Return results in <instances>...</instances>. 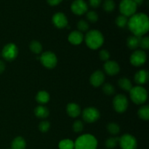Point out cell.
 <instances>
[{
	"instance_id": "cell-1",
	"label": "cell",
	"mask_w": 149,
	"mask_h": 149,
	"mask_svg": "<svg viewBox=\"0 0 149 149\" xmlns=\"http://www.w3.org/2000/svg\"><path fill=\"white\" fill-rule=\"evenodd\" d=\"M127 26L135 36L142 37L148 31L149 20L147 15L144 13H135L128 20Z\"/></svg>"
},
{
	"instance_id": "cell-2",
	"label": "cell",
	"mask_w": 149,
	"mask_h": 149,
	"mask_svg": "<svg viewBox=\"0 0 149 149\" xmlns=\"http://www.w3.org/2000/svg\"><path fill=\"white\" fill-rule=\"evenodd\" d=\"M85 42L89 48L92 49H97L103 45L104 37L101 32L99 31L91 30L86 34Z\"/></svg>"
},
{
	"instance_id": "cell-3",
	"label": "cell",
	"mask_w": 149,
	"mask_h": 149,
	"mask_svg": "<svg viewBox=\"0 0 149 149\" xmlns=\"http://www.w3.org/2000/svg\"><path fill=\"white\" fill-rule=\"evenodd\" d=\"M97 147V139L90 134L81 135L74 142V149H96Z\"/></svg>"
},
{
	"instance_id": "cell-4",
	"label": "cell",
	"mask_w": 149,
	"mask_h": 149,
	"mask_svg": "<svg viewBox=\"0 0 149 149\" xmlns=\"http://www.w3.org/2000/svg\"><path fill=\"white\" fill-rule=\"evenodd\" d=\"M130 97L135 104H143L147 100L148 93L146 90L141 86L132 87L130 91Z\"/></svg>"
},
{
	"instance_id": "cell-5",
	"label": "cell",
	"mask_w": 149,
	"mask_h": 149,
	"mask_svg": "<svg viewBox=\"0 0 149 149\" xmlns=\"http://www.w3.org/2000/svg\"><path fill=\"white\" fill-rule=\"evenodd\" d=\"M137 5L133 0H122L119 4V10L122 15L125 17H131L135 14Z\"/></svg>"
},
{
	"instance_id": "cell-6",
	"label": "cell",
	"mask_w": 149,
	"mask_h": 149,
	"mask_svg": "<svg viewBox=\"0 0 149 149\" xmlns=\"http://www.w3.org/2000/svg\"><path fill=\"white\" fill-rule=\"evenodd\" d=\"M119 144L122 149H136L138 146L135 138L130 134H125L119 138Z\"/></svg>"
},
{
	"instance_id": "cell-7",
	"label": "cell",
	"mask_w": 149,
	"mask_h": 149,
	"mask_svg": "<svg viewBox=\"0 0 149 149\" xmlns=\"http://www.w3.org/2000/svg\"><path fill=\"white\" fill-rule=\"evenodd\" d=\"M40 61L42 65L47 68H53L58 63L57 56L52 52H45L42 54L40 57Z\"/></svg>"
},
{
	"instance_id": "cell-8",
	"label": "cell",
	"mask_w": 149,
	"mask_h": 149,
	"mask_svg": "<svg viewBox=\"0 0 149 149\" xmlns=\"http://www.w3.org/2000/svg\"><path fill=\"white\" fill-rule=\"evenodd\" d=\"M17 53H18V49H17V46L13 43L6 45L3 48L2 52H1L3 58L6 61H12L15 59Z\"/></svg>"
},
{
	"instance_id": "cell-9",
	"label": "cell",
	"mask_w": 149,
	"mask_h": 149,
	"mask_svg": "<svg viewBox=\"0 0 149 149\" xmlns=\"http://www.w3.org/2000/svg\"><path fill=\"white\" fill-rule=\"evenodd\" d=\"M114 110L118 113H123L128 107V100L124 95H117L113 100Z\"/></svg>"
},
{
	"instance_id": "cell-10",
	"label": "cell",
	"mask_w": 149,
	"mask_h": 149,
	"mask_svg": "<svg viewBox=\"0 0 149 149\" xmlns=\"http://www.w3.org/2000/svg\"><path fill=\"white\" fill-rule=\"evenodd\" d=\"M82 117L85 122L93 123L100 118V112L94 107H89L84 109L82 112Z\"/></svg>"
},
{
	"instance_id": "cell-11",
	"label": "cell",
	"mask_w": 149,
	"mask_h": 149,
	"mask_svg": "<svg viewBox=\"0 0 149 149\" xmlns=\"http://www.w3.org/2000/svg\"><path fill=\"white\" fill-rule=\"evenodd\" d=\"M147 59L146 54L142 50H136L131 55L130 63L135 66H141L146 63Z\"/></svg>"
},
{
	"instance_id": "cell-12",
	"label": "cell",
	"mask_w": 149,
	"mask_h": 149,
	"mask_svg": "<svg viewBox=\"0 0 149 149\" xmlns=\"http://www.w3.org/2000/svg\"><path fill=\"white\" fill-rule=\"evenodd\" d=\"M71 11L77 15H81L87 13L88 10V5L84 0H75L71 4Z\"/></svg>"
},
{
	"instance_id": "cell-13",
	"label": "cell",
	"mask_w": 149,
	"mask_h": 149,
	"mask_svg": "<svg viewBox=\"0 0 149 149\" xmlns=\"http://www.w3.org/2000/svg\"><path fill=\"white\" fill-rule=\"evenodd\" d=\"M52 23L58 29H63L68 25V20L63 13H57L52 17Z\"/></svg>"
},
{
	"instance_id": "cell-14",
	"label": "cell",
	"mask_w": 149,
	"mask_h": 149,
	"mask_svg": "<svg viewBox=\"0 0 149 149\" xmlns=\"http://www.w3.org/2000/svg\"><path fill=\"white\" fill-rule=\"evenodd\" d=\"M104 70L107 74L110 76H113L117 74L120 71L119 65L116 61H108L104 64Z\"/></svg>"
},
{
	"instance_id": "cell-15",
	"label": "cell",
	"mask_w": 149,
	"mask_h": 149,
	"mask_svg": "<svg viewBox=\"0 0 149 149\" xmlns=\"http://www.w3.org/2000/svg\"><path fill=\"white\" fill-rule=\"evenodd\" d=\"M105 75L101 71H96L90 77V83L93 86L97 87H100L104 82Z\"/></svg>"
},
{
	"instance_id": "cell-16",
	"label": "cell",
	"mask_w": 149,
	"mask_h": 149,
	"mask_svg": "<svg viewBox=\"0 0 149 149\" xmlns=\"http://www.w3.org/2000/svg\"><path fill=\"white\" fill-rule=\"evenodd\" d=\"M83 40H84V35L79 31H72L68 36V41L72 45H80L83 42Z\"/></svg>"
},
{
	"instance_id": "cell-17",
	"label": "cell",
	"mask_w": 149,
	"mask_h": 149,
	"mask_svg": "<svg viewBox=\"0 0 149 149\" xmlns=\"http://www.w3.org/2000/svg\"><path fill=\"white\" fill-rule=\"evenodd\" d=\"M66 111L68 116L71 117L75 118L79 116L80 113H81V109H80L79 106L74 103H71L68 104L66 107Z\"/></svg>"
},
{
	"instance_id": "cell-18",
	"label": "cell",
	"mask_w": 149,
	"mask_h": 149,
	"mask_svg": "<svg viewBox=\"0 0 149 149\" xmlns=\"http://www.w3.org/2000/svg\"><path fill=\"white\" fill-rule=\"evenodd\" d=\"M135 80L138 84H144L148 80V73L146 70H141L135 74Z\"/></svg>"
},
{
	"instance_id": "cell-19",
	"label": "cell",
	"mask_w": 149,
	"mask_h": 149,
	"mask_svg": "<svg viewBox=\"0 0 149 149\" xmlns=\"http://www.w3.org/2000/svg\"><path fill=\"white\" fill-rule=\"evenodd\" d=\"M26 147V141L22 137H17L15 138L11 144V149H25Z\"/></svg>"
},
{
	"instance_id": "cell-20",
	"label": "cell",
	"mask_w": 149,
	"mask_h": 149,
	"mask_svg": "<svg viewBox=\"0 0 149 149\" xmlns=\"http://www.w3.org/2000/svg\"><path fill=\"white\" fill-rule=\"evenodd\" d=\"M34 113L35 115L40 119H45L49 116V110H48L47 108L44 106H37L35 109Z\"/></svg>"
},
{
	"instance_id": "cell-21",
	"label": "cell",
	"mask_w": 149,
	"mask_h": 149,
	"mask_svg": "<svg viewBox=\"0 0 149 149\" xmlns=\"http://www.w3.org/2000/svg\"><path fill=\"white\" fill-rule=\"evenodd\" d=\"M140 39L141 37L137 36H131L127 40V45L128 47L131 49H135L139 47L140 44Z\"/></svg>"
},
{
	"instance_id": "cell-22",
	"label": "cell",
	"mask_w": 149,
	"mask_h": 149,
	"mask_svg": "<svg viewBox=\"0 0 149 149\" xmlns=\"http://www.w3.org/2000/svg\"><path fill=\"white\" fill-rule=\"evenodd\" d=\"M36 100L40 104H45L49 100V95L45 90L39 91L36 95Z\"/></svg>"
},
{
	"instance_id": "cell-23",
	"label": "cell",
	"mask_w": 149,
	"mask_h": 149,
	"mask_svg": "<svg viewBox=\"0 0 149 149\" xmlns=\"http://www.w3.org/2000/svg\"><path fill=\"white\" fill-rule=\"evenodd\" d=\"M118 83H119V87L125 91H130L131 89L132 88V84L130 80L127 78H125V77L120 79Z\"/></svg>"
},
{
	"instance_id": "cell-24",
	"label": "cell",
	"mask_w": 149,
	"mask_h": 149,
	"mask_svg": "<svg viewBox=\"0 0 149 149\" xmlns=\"http://www.w3.org/2000/svg\"><path fill=\"white\" fill-rule=\"evenodd\" d=\"M59 149H74V142L70 139H64L58 144Z\"/></svg>"
},
{
	"instance_id": "cell-25",
	"label": "cell",
	"mask_w": 149,
	"mask_h": 149,
	"mask_svg": "<svg viewBox=\"0 0 149 149\" xmlns=\"http://www.w3.org/2000/svg\"><path fill=\"white\" fill-rule=\"evenodd\" d=\"M138 116L143 120H148L149 119V107L148 106H143L138 111Z\"/></svg>"
},
{
	"instance_id": "cell-26",
	"label": "cell",
	"mask_w": 149,
	"mask_h": 149,
	"mask_svg": "<svg viewBox=\"0 0 149 149\" xmlns=\"http://www.w3.org/2000/svg\"><path fill=\"white\" fill-rule=\"evenodd\" d=\"M119 138H116V137H112V138H108L106 141V148L109 149H113L116 148V146L119 143Z\"/></svg>"
},
{
	"instance_id": "cell-27",
	"label": "cell",
	"mask_w": 149,
	"mask_h": 149,
	"mask_svg": "<svg viewBox=\"0 0 149 149\" xmlns=\"http://www.w3.org/2000/svg\"><path fill=\"white\" fill-rule=\"evenodd\" d=\"M30 49L33 53L39 54L42 51V46L40 42L37 41H33L30 44Z\"/></svg>"
},
{
	"instance_id": "cell-28",
	"label": "cell",
	"mask_w": 149,
	"mask_h": 149,
	"mask_svg": "<svg viewBox=\"0 0 149 149\" xmlns=\"http://www.w3.org/2000/svg\"><path fill=\"white\" fill-rule=\"evenodd\" d=\"M103 7L105 11L108 12V13H111V12H112L114 10L115 3L113 0H106L103 2Z\"/></svg>"
},
{
	"instance_id": "cell-29",
	"label": "cell",
	"mask_w": 149,
	"mask_h": 149,
	"mask_svg": "<svg viewBox=\"0 0 149 149\" xmlns=\"http://www.w3.org/2000/svg\"><path fill=\"white\" fill-rule=\"evenodd\" d=\"M127 17L122 15L118 16L116 19V23L119 28H125L127 25Z\"/></svg>"
},
{
	"instance_id": "cell-30",
	"label": "cell",
	"mask_w": 149,
	"mask_h": 149,
	"mask_svg": "<svg viewBox=\"0 0 149 149\" xmlns=\"http://www.w3.org/2000/svg\"><path fill=\"white\" fill-rule=\"evenodd\" d=\"M108 131L110 132L111 135H117L120 131V128L119 126L116 123H110L107 126Z\"/></svg>"
},
{
	"instance_id": "cell-31",
	"label": "cell",
	"mask_w": 149,
	"mask_h": 149,
	"mask_svg": "<svg viewBox=\"0 0 149 149\" xmlns=\"http://www.w3.org/2000/svg\"><path fill=\"white\" fill-rule=\"evenodd\" d=\"M77 28L79 29V31H87L89 29V24L87 21L84 20H81L77 23Z\"/></svg>"
},
{
	"instance_id": "cell-32",
	"label": "cell",
	"mask_w": 149,
	"mask_h": 149,
	"mask_svg": "<svg viewBox=\"0 0 149 149\" xmlns=\"http://www.w3.org/2000/svg\"><path fill=\"white\" fill-rule=\"evenodd\" d=\"M103 92H104L105 94L111 95H113V93H114L115 89L112 84L107 83V84H105L104 85H103Z\"/></svg>"
},
{
	"instance_id": "cell-33",
	"label": "cell",
	"mask_w": 149,
	"mask_h": 149,
	"mask_svg": "<svg viewBox=\"0 0 149 149\" xmlns=\"http://www.w3.org/2000/svg\"><path fill=\"white\" fill-rule=\"evenodd\" d=\"M87 18L92 23H95L98 20V15L95 11H90L87 13Z\"/></svg>"
},
{
	"instance_id": "cell-34",
	"label": "cell",
	"mask_w": 149,
	"mask_h": 149,
	"mask_svg": "<svg viewBox=\"0 0 149 149\" xmlns=\"http://www.w3.org/2000/svg\"><path fill=\"white\" fill-rule=\"evenodd\" d=\"M139 47L144 49H148L149 48V38L148 37H141L140 39Z\"/></svg>"
},
{
	"instance_id": "cell-35",
	"label": "cell",
	"mask_w": 149,
	"mask_h": 149,
	"mask_svg": "<svg viewBox=\"0 0 149 149\" xmlns=\"http://www.w3.org/2000/svg\"><path fill=\"white\" fill-rule=\"evenodd\" d=\"M49 127H50V124L47 122V121H44L42 122L39 125V129L41 132H46L49 130Z\"/></svg>"
},
{
	"instance_id": "cell-36",
	"label": "cell",
	"mask_w": 149,
	"mask_h": 149,
	"mask_svg": "<svg viewBox=\"0 0 149 149\" xmlns=\"http://www.w3.org/2000/svg\"><path fill=\"white\" fill-rule=\"evenodd\" d=\"M84 125L81 121H76L73 125V130L76 132H81L83 130Z\"/></svg>"
},
{
	"instance_id": "cell-37",
	"label": "cell",
	"mask_w": 149,
	"mask_h": 149,
	"mask_svg": "<svg viewBox=\"0 0 149 149\" xmlns=\"http://www.w3.org/2000/svg\"><path fill=\"white\" fill-rule=\"evenodd\" d=\"M99 56H100V60L104 61H109V58H110V53L108 50L106 49H103L100 52V54H99Z\"/></svg>"
},
{
	"instance_id": "cell-38",
	"label": "cell",
	"mask_w": 149,
	"mask_h": 149,
	"mask_svg": "<svg viewBox=\"0 0 149 149\" xmlns=\"http://www.w3.org/2000/svg\"><path fill=\"white\" fill-rule=\"evenodd\" d=\"M102 0H89L90 5L93 8H97L101 4Z\"/></svg>"
},
{
	"instance_id": "cell-39",
	"label": "cell",
	"mask_w": 149,
	"mask_h": 149,
	"mask_svg": "<svg viewBox=\"0 0 149 149\" xmlns=\"http://www.w3.org/2000/svg\"><path fill=\"white\" fill-rule=\"evenodd\" d=\"M47 3L51 6H56L59 4L63 0H47Z\"/></svg>"
},
{
	"instance_id": "cell-40",
	"label": "cell",
	"mask_w": 149,
	"mask_h": 149,
	"mask_svg": "<svg viewBox=\"0 0 149 149\" xmlns=\"http://www.w3.org/2000/svg\"><path fill=\"white\" fill-rule=\"evenodd\" d=\"M4 69H5V64L3 61H0V74H1L4 71Z\"/></svg>"
},
{
	"instance_id": "cell-41",
	"label": "cell",
	"mask_w": 149,
	"mask_h": 149,
	"mask_svg": "<svg viewBox=\"0 0 149 149\" xmlns=\"http://www.w3.org/2000/svg\"><path fill=\"white\" fill-rule=\"evenodd\" d=\"M133 1H135V3L137 5H141V4H142V3L143 2L144 0H133Z\"/></svg>"
}]
</instances>
